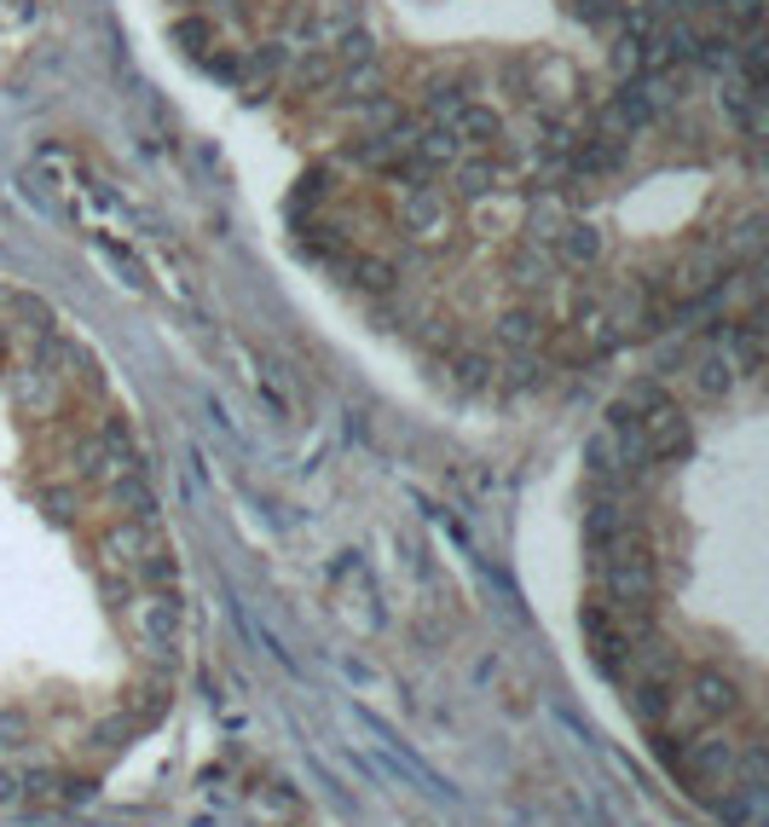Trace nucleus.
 <instances>
[{"label":"nucleus","instance_id":"nucleus-1","mask_svg":"<svg viewBox=\"0 0 769 827\" xmlns=\"http://www.w3.org/2000/svg\"><path fill=\"white\" fill-rule=\"evenodd\" d=\"M295 261L464 376L672 330L763 226V0H139Z\"/></svg>","mask_w":769,"mask_h":827},{"label":"nucleus","instance_id":"nucleus-2","mask_svg":"<svg viewBox=\"0 0 769 827\" xmlns=\"http://www.w3.org/2000/svg\"><path fill=\"white\" fill-rule=\"evenodd\" d=\"M174 550L111 376L0 283V642L163 654Z\"/></svg>","mask_w":769,"mask_h":827}]
</instances>
